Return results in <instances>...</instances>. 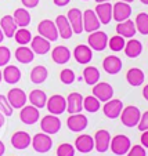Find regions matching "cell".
<instances>
[{
  "label": "cell",
  "instance_id": "1",
  "mask_svg": "<svg viewBox=\"0 0 148 156\" xmlns=\"http://www.w3.org/2000/svg\"><path fill=\"white\" fill-rule=\"evenodd\" d=\"M121 122L123 126L129 127V129H133V127H137L140 122V118H141V112L140 109L134 105H128V106H123L121 112Z\"/></svg>",
  "mask_w": 148,
  "mask_h": 156
},
{
  "label": "cell",
  "instance_id": "2",
  "mask_svg": "<svg viewBox=\"0 0 148 156\" xmlns=\"http://www.w3.org/2000/svg\"><path fill=\"white\" fill-rule=\"evenodd\" d=\"M132 147L130 138L125 134H116L115 137L111 138V144H110V149L112 151L114 155L116 156H123L129 152Z\"/></svg>",
  "mask_w": 148,
  "mask_h": 156
},
{
  "label": "cell",
  "instance_id": "3",
  "mask_svg": "<svg viewBox=\"0 0 148 156\" xmlns=\"http://www.w3.org/2000/svg\"><path fill=\"white\" fill-rule=\"evenodd\" d=\"M32 148L35 149V152L38 153H47L49 151L53 148V140L49 134L46 133H38L35 134V137H32V142H31Z\"/></svg>",
  "mask_w": 148,
  "mask_h": 156
},
{
  "label": "cell",
  "instance_id": "4",
  "mask_svg": "<svg viewBox=\"0 0 148 156\" xmlns=\"http://www.w3.org/2000/svg\"><path fill=\"white\" fill-rule=\"evenodd\" d=\"M38 33L40 36H43L45 39H47L49 41H57L60 37L58 30H57V27H56V22L51 20L40 21L38 25Z\"/></svg>",
  "mask_w": 148,
  "mask_h": 156
},
{
  "label": "cell",
  "instance_id": "5",
  "mask_svg": "<svg viewBox=\"0 0 148 156\" xmlns=\"http://www.w3.org/2000/svg\"><path fill=\"white\" fill-rule=\"evenodd\" d=\"M46 108L51 115L60 116L64 112H67V98L62 97L61 94H54L50 98H47Z\"/></svg>",
  "mask_w": 148,
  "mask_h": 156
},
{
  "label": "cell",
  "instance_id": "6",
  "mask_svg": "<svg viewBox=\"0 0 148 156\" xmlns=\"http://www.w3.org/2000/svg\"><path fill=\"white\" fill-rule=\"evenodd\" d=\"M87 43H89V47L93 51H104L108 46V35L98 29L96 32L90 33L89 37H87Z\"/></svg>",
  "mask_w": 148,
  "mask_h": 156
},
{
  "label": "cell",
  "instance_id": "7",
  "mask_svg": "<svg viewBox=\"0 0 148 156\" xmlns=\"http://www.w3.org/2000/svg\"><path fill=\"white\" fill-rule=\"evenodd\" d=\"M111 138H112V137H111L108 130H105V129L97 130L94 137H93V140H94V149L100 153L107 152V151L110 149Z\"/></svg>",
  "mask_w": 148,
  "mask_h": 156
},
{
  "label": "cell",
  "instance_id": "8",
  "mask_svg": "<svg viewBox=\"0 0 148 156\" xmlns=\"http://www.w3.org/2000/svg\"><path fill=\"white\" fill-rule=\"evenodd\" d=\"M93 95L100 102H107L114 97V87L107 82H98L93 86Z\"/></svg>",
  "mask_w": 148,
  "mask_h": 156
},
{
  "label": "cell",
  "instance_id": "9",
  "mask_svg": "<svg viewBox=\"0 0 148 156\" xmlns=\"http://www.w3.org/2000/svg\"><path fill=\"white\" fill-rule=\"evenodd\" d=\"M67 126L72 133H82L83 130H86L89 126V120L87 116L83 113H72L69 118L67 119Z\"/></svg>",
  "mask_w": 148,
  "mask_h": 156
},
{
  "label": "cell",
  "instance_id": "10",
  "mask_svg": "<svg viewBox=\"0 0 148 156\" xmlns=\"http://www.w3.org/2000/svg\"><path fill=\"white\" fill-rule=\"evenodd\" d=\"M7 100H9L10 105L13 106V109H21L22 106L27 105L28 102V95L27 93L22 90V88H11L9 93H7Z\"/></svg>",
  "mask_w": 148,
  "mask_h": 156
},
{
  "label": "cell",
  "instance_id": "11",
  "mask_svg": "<svg viewBox=\"0 0 148 156\" xmlns=\"http://www.w3.org/2000/svg\"><path fill=\"white\" fill-rule=\"evenodd\" d=\"M40 129H42V131L49 134V136L57 134L61 130V120L56 115H51V113L50 115H46L40 120Z\"/></svg>",
  "mask_w": 148,
  "mask_h": 156
},
{
  "label": "cell",
  "instance_id": "12",
  "mask_svg": "<svg viewBox=\"0 0 148 156\" xmlns=\"http://www.w3.org/2000/svg\"><path fill=\"white\" fill-rule=\"evenodd\" d=\"M123 109V102L118 98H111L110 101L104 102V106H103V112H104V116L108 119H118L121 116V112Z\"/></svg>",
  "mask_w": 148,
  "mask_h": 156
},
{
  "label": "cell",
  "instance_id": "13",
  "mask_svg": "<svg viewBox=\"0 0 148 156\" xmlns=\"http://www.w3.org/2000/svg\"><path fill=\"white\" fill-rule=\"evenodd\" d=\"M133 12L130 3H125V2H116L112 4V20L116 22H122L125 20H129Z\"/></svg>",
  "mask_w": 148,
  "mask_h": 156
},
{
  "label": "cell",
  "instance_id": "14",
  "mask_svg": "<svg viewBox=\"0 0 148 156\" xmlns=\"http://www.w3.org/2000/svg\"><path fill=\"white\" fill-rule=\"evenodd\" d=\"M20 119L21 122L24 124H35L39 122L40 119V112L39 109L33 105H25L21 108V112H20Z\"/></svg>",
  "mask_w": 148,
  "mask_h": 156
},
{
  "label": "cell",
  "instance_id": "15",
  "mask_svg": "<svg viewBox=\"0 0 148 156\" xmlns=\"http://www.w3.org/2000/svg\"><path fill=\"white\" fill-rule=\"evenodd\" d=\"M101 27V22L98 20V17L96 15L94 10H86L83 12V30L87 33H92L98 30Z\"/></svg>",
  "mask_w": 148,
  "mask_h": 156
},
{
  "label": "cell",
  "instance_id": "16",
  "mask_svg": "<svg viewBox=\"0 0 148 156\" xmlns=\"http://www.w3.org/2000/svg\"><path fill=\"white\" fill-rule=\"evenodd\" d=\"M67 18H68L69 24H71L72 32H74L75 35H80V33L83 32V12L80 11L79 9L74 7V9H71L68 11Z\"/></svg>",
  "mask_w": 148,
  "mask_h": 156
},
{
  "label": "cell",
  "instance_id": "17",
  "mask_svg": "<svg viewBox=\"0 0 148 156\" xmlns=\"http://www.w3.org/2000/svg\"><path fill=\"white\" fill-rule=\"evenodd\" d=\"M96 15L98 17L101 25H108L112 21V4L110 2H105V3H97L94 9Z\"/></svg>",
  "mask_w": 148,
  "mask_h": 156
},
{
  "label": "cell",
  "instance_id": "18",
  "mask_svg": "<svg viewBox=\"0 0 148 156\" xmlns=\"http://www.w3.org/2000/svg\"><path fill=\"white\" fill-rule=\"evenodd\" d=\"M51 41H49L47 39H45L43 36L38 35L35 36V37H32V40H31V48H32V51L35 54H38V55H46V54L50 51L51 48Z\"/></svg>",
  "mask_w": 148,
  "mask_h": 156
},
{
  "label": "cell",
  "instance_id": "19",
  "mask_svg": "<svg viewBox=\"0 0 148 156\" xmlns=\"http://www.w3.org/2000/svg\"><path fill=\"white\" fill-rule=\"evenodd\" d=\"M74 58L78 64L87 65L93 59V50L86 44H79L74 50Z\"/></svg>",
  "mask_w": 148,
  "mask_h": 156
},
{
  "label": "cell",
  "instance_id": "20",
  "mask_svg": "<svg viewBox=\"0 0 148 156\" xmlns=\"http://www.w3.org/2000/svg\"><path fill=\"white\" fill-rule=\"evenodd\" d=\"M31 142H32V137H31L27 131H22V130L15 131L11 137L13 148H15V149H18V151L27 149V148L31 145Z\"/></svg>",
  "mask_w": 148,
  "mask_h": 156
},
{
  "label": "cell",
  "instance_id": "21",
  "mask_svg": "<svg viewBox=\"0 0 148 156\" xmlns=\"http://www.w3.org/2000/svg\"><path fill=\"white\" fill-rule=\"evenodd\" d=\"M83 111V95L80 93H71L67 98V112L69 115L72 113H79Z\"/></svg>",
  "mask_w": 148,
  "mask_h": 156
},
{
  "label": "cell",
  "instance_id": "22",
  "mask_svg": "<svg viewBox=\"0 0 148 156\" xmlns=\"http://www.w3.org/2000/svg\"><path fill=\"white\" fill-rule=\"evenodd\" d=\"M72 57V53L67 46H57L51 50V59L56 62L57 65H65L69 62Z\"/></svg>",
  "mask_w": 148,
  "mask_h": 156
},
{
  "label": "cell",
  "instance_id": "23",
  "mask_svg": "<svg viewBox=\"0 0 148 156\" xmlns=\"http://www.w3.org/2000/svg\"><path fill=\"white\" fill-rule=\"evenodd\" d=\"M75 149L79 151L80 153H90L94 149V140L89 134H80L75 140Z\"/></svg>",
  "mask_w": 148,
  "mask_h": 156
},
{
  "label": "cell",
  "instance_id": "24",
  "mask_svg": "<svg viewBox=\"0 0 148 156\" xmlns=\"http://www.w3.org/2000/svg\"><path fill=\"white\" fill-rule=\"evenodd\" d=\"M122 66H123V62L116 55H108V57H105L103 61V68L108 75L119 73V72L122 71Z\"/></svg>",
  "mask_w": 148,
  "mask_h": 156
},
{
  "label": "cell",
  "instance_id": "25",
  "mask_svg": "<svg viewBox=\"0 0 148 156\" xmlns=\"http://www.w3.org/2000/svg\"><path fill=\"white\" fill-rule=\"evenodd\" d=\"M56 27H57V30H58V35L60 37L65 39V40H68V39L72 37V35H74V32H72V28H71V24H69L68 18H67V15H58V17L56 18Z\"/></svg>",
  "mask_w": 148,
  "mask_h": 156
},
{
  "label": "cell",
  "instance_id": "26",
  "mask_svg": "<svg viewBox=\"0 0 148 156\" xmlns=\"http://www.w3.org/2000/svg\"><path fill=\"white\" fill-rule=\"evenodd\" d=\"M136 33H137L136 25H134V21L132 20H125L122 22H118V25H116V35H121L125 39L134 37Z\"/></svg>",
  "mask_w": 148,
  "mask_h": 156
},
{
  "label": "cell",
  "instance_id": "27",
  "mask_svg": "<svg viewBox=\"0 0 148 156\" xmlns=\"http://www.w3.org/2000/svg\"><path fill=\"white\" fill-rule=\"evenodd\" d=\"M2 73H3V80L9 84H17L22 77L20 68L15 66V65H6Z\"/></svg>",
  "mask_w": 148,
  "mask_h": 156
},
{
  "label": "cell",
  "instance_id": "28",
  "mask_svg": "<svg viewBox=\"0 0 148 156\" xmlns=\"http://www.w3.org/2000/svg\"><path fill=\"white\" fill-rule=\"evenodd\" d=\"M14 55H15V59H17L20 64H24V65L31 64V62L35 59V53H33L32 48L28 47V46H20V47H17Z\"/></svg>",
  "mask_w": 148,
  "mask_h": 156
},
{
  "label": "cell",
  "instance_id": "29",
  "mask_svg": "<svg viewBox=\"0 0 148 156\" xmlns=\"http://www.w3.org/2000/svg\"><path fill=\"white\" fill-rule=\"evenodd\" d=\"M123 51H125V54H126V57H129V58H137V57L143 53L141 41L134 39V37L129 39L128 43L125 44Z\"/></svg>",
  "mask_w": 148,
  "mask_h": 156
},
{
  "label": "cell",
  "instance_id": "30",
  "mask_svg": "<svg viewBox=\"0 0 148 156\" xmlns=\"http://www.w3.org/2000/svg\"><path fill=\"white\" fill-rule=\"evenodd\" d=\"M0 28L3 30L4 36H6V37H10V39L14 37L15 30L18 29L13 15H4V17H2V20H0Z\"/></svg>",
  "mask_w": 148,
  "mask_h": 156
},
{
  "label": "cell",
  "instance_id": "31",
  "mask_svg": "<svg viewBox=\"0 0 148 156\" xmlns=\"http://www.w3.org/2000/svg\"><path fill=\"white\" fill-rule=\"evenodd\" d=\"M47 95L43 90H32L28 95V101L31 102V105L36 106L38 109L45 108L46 104H47Z\"/></svg>",
  "mask_w": 148,
  "mask_h": 156
},
{
  "label": "cell",
  "instance_id": "32",
  "mask_svg": "<svg viewBox=\"0 0 148 156\" xmlns=\"http://www.w3.org/2000/svg\"><path fill=\"white\" fill-rule=\"evenodd\" d=\"M126 80H128V83L132 87H139V86H141L144 83L145 75L140 68H130L128 71V73H126Z\"/></svg>",
  "mask_w": 148,
  "mask_h": 156
},
{
  "label": "cell",
  "instance_id": "33",
  "mask_svg": "<svg viewBox=\"0 0 148 156\" xmlns=\"http://www.w3.org/2000/svg\"><path fill=\"white\" fill-rule=\"evenodd\" d=\"M13 18H14L18 28H27L31 24V20H32L31 18V12L25 7H21V9L15 10L14 14H13Z\"/></svg>",
  "mask_w": 148,
  "mask_h": 156
},
{
  "label": "cell",
  "instance_id": "34",
  "mask_svg": "<svg viewBox=\"0 0 148 156\" xmlns=\"http://www.w3.org/2000/svg\"><path fill=\"white\" fill-rule=\"evenodd\" d=\"M31 82L35 83V84H42V83H45L46 79L49 77V71L46 66L43 65H38L35 68L31 71Z\"/></svg>",
  "mask_w": 148,
  "mask_h": 156
},
{
  "label": "cell",
  "instance_id": "35",
  "mask_svg": "<svg viewBox=\"0 0 148 156\" xmlns=\"http://www.w3.org/2000/svg\"><path fill=\"white\" fill-rule=\"evenodd\" d=\"M83 79H85L86 84L94 86L96 83L100 82V71L96 66H86L83 69Z\"/></svg>",
  "mask_w": 148,
  "mask_h": 156
},
{
  "label": "cell",
  "instance_id": "36",
  "mask_svg": "<svg viewBox=\"0 0 148 156\" xmlns=\"http://www.w3.org/2000/svg\"><path fill=\"white\" fill-rule=\"evenodd\" d=\"M101 108V102L94 97V95H87L83 98V109L89 113L98 112Z\"/></svg>",
  "mask_w": 148,
  "mask_h": 156
},
{
  "label": "cell",
  "instance_id": "37",
  "mask_svg": "<svg viewBox=\"0 0 148 156\" xmlns=\"http://www.w3.org/2000/svg\"><path fill=\"white\" fill-rule=\"evenodd\" d=\"M136 29L140 35H148V14L147 12H139L134 20Z\"/></svg>",
  "mask_w": 148,
  "mask_h": 156
},
{
  "label": "cell",
  "instance_id": "38",
  "mask_svg": "<svg viewBox=\"0 0 148 156\" xmlns=\"http://www.w3.org/2000/svg\"><path fill=\"white\" fill-rule=\"evenodd\" d=\"M32 37H33L32 33H31L27 28H18L14 33V39L20 46H27V44H29Z\"/></svg>",
  "mask_w": 148,
  "mask_h": 156
},
{
  "label": "cell",
  "instance_id": "39",
  "mask_svg": "<svg viewBox=\"0 0 148 156\" xmlns=\"http://www.w3.org/2000/svg\"><path fill=\"white\" fill-rule=\"evenodd\" d=\"M125 44H126V39L122 37L121 35H115L111 39H108V47H110L112 51H115V53L123 51Z\"/></svg>",
  "mask_w": 148,
  "mask_h": 156
},
{
  "label": "cell",
  "instance_id": "40",
  "mask_svg": "<svg viewBox=\"0 0 148 156\" xmlns=\"http://www.w3.org/2000/svg\"><path fill=\"white\" fill-rule=\"evenodd\" d=\"M13 111H14V109L10 105L7 97L3 94H0V112L3 113L6 118H10V116H13Z\"/></svg>",
  "mask_w": 148,
  "mask_h": 156
},
{
  "label": "cell",
  "instance_id": "41",
  "mask_svg": "<svg viewBox=\"0 0 148 156\" xmlns=\"http://www.w3.org/2000/svg\"><path fill=\"white\" fill-rule=\"evenodd\" d=\"M75 152H76L75 147L68 142L58 145L57 148V156H75Z\"/></svg>",
  "mask_w": 148,
  "mask_h": 156
},
{
  "label": "cell",
  "instance_id": "42",
  "mask_svg": "<svg viewBox=\"0 0 148 156\" xmlns=\"http://www.w3.org/2000/svg\"><path fill=\"white\" fill-rule=\"evenodd\" d=\"M60 80H61L64 84H72V83L76 80V76H75V72L69 68L62 69L61 73H60Z\"/></svg>",
  "mask_w": 148,
  "mask_h": 156
},
{
  "label": "cell",
  "instance_id": "43",
  "mask_svg": "<svg viewBox=\"0 0 148 156\" xmlns=\"http://www.w3.org/2000/svg\"><path fill=\"white\" fill-rule=\"evenodd\" d=\"M10 59H11V51L6 46H0V68L9 65Z\"/></svg>",
  "mask_w": 148,
  "mask_h": 156
},
{
  "label": "cell",
  "instance_id": "44",
  "mask_svg": "<svg viewBox=\"0 0 148 156\" xmlns=\"http://www.w3.org/2000/svg\"><path fill=\"white\" fill-rule=\"evenodd\" d=\"M128 156H147V151L143 145H133L130 147L129 152L126 153Z\"/></svg>",
  "mask_w": 148,
  "mask_h": 156
},
{
  "label": "cell",
  "instance_id": "45",
  "mask_svg": "<svg viewBox=\"0 0 148 156\" xmlns=\"http://www.w3.org/2000/svg\"><path fill=\"white\" fill-rule=\"evenodd\" d=\"M137 127H139L140 131H145V130H148V111L141 115V118H140V122H139V124H137Z\"/></svg>",
  "mask_w": 148,
  "mask_h": 156
},
{
  "label": "cell",
  "instance_id": "46",
  "mask_svg": "<svg viewBox=\"0 0 148 156\" xmlns=\"http://www.w3.org/2000/svg\"><path fill=\"white\" fill-rule=\"evenodd\" d=\"M39 2L40 0H21V3L24 4L25 9H35V7H38Z\"/></svg>",
  "mask_w": 148,
  "mask_h": 156
},
{
  "label": "cell",
  "instance_id": "47",
  "mask_svg": "<svg viewBox=\"0 0 148 156\" xmlns=\"http://www.w3.org/2000/svg\"><path fill=\"white\" fill-rule=\"evenodd\" d=\"M140 142H141V145L145 148V149H148V130H145V131H141Z\"/></svg>",
  "mask_w": 148,
  "mask_h": 156
},
{
  "label": "cell",
  "instance_id": "48",
  "mask_svg": "<svg viewBox=\"0 0 148 156\" xmlns=\"http://www.w3.org/2000/svg\"><path fill=\"white\" fill-rule=\"evenodd\" d=\"M53 2H54V4H56V6H58V7H65L67 4L71 2V0H53Z\"/></svg>",
  "mask_w": 148,
  "mask_h": 156
},
{
  "label": "cell",
  "instance_id": "49",
  "mask_svg": "<svg viewBox=\"0 0 148 156\" xmlns=\"http://www.w3.org/2000/svg\"><path fill=\"white\" fill-rule=\"evenodd\" d=\"M143 97L145 101H148V84L144 86V88H143Z\"/></svg>",
  "mask_w": 148,
  "mask_h": 156
},
{
  "label": "cell",
  "instance_id": "50",
  "mask_svg": "<svg viewBox=\"0 0 148 156\" xmlns=\"http://www.w3.org/2000/svg\"><path fill=\"white\" fill-rule=\"evenodd\" d=\"M4 152H6V145L3 141H0V156H3Z\"/></svg>",
  "mask_w": 148,
  "mask_h": 156
},
{
  "label": "cell",
  "instance_id": "51",
  "mask_svg": "<svg viewBox=\"0 0 148 156\" xmlns=\"http://www.w3.org/2000/svg\"><path fill=\"white\" fill-rule=\"evenodd\" d=\"M4 123H6V116H4L3 113L0 112V129L4 126Z\"/></svg>",
  "mask_w": 148,
  "mask_h": 156
},
{
  "label": "cell",
  "instance_id": "52",
  "mask_svg": "<svg viewBox=\"0 0 148 156\" xmlns=\"http://www.w3.org/2000/svg\"><path fill=\"white\" fill-rule=\"evenodd\" d=\"M4 37H6V36H4V33H3V30H2V28H0V44L3 43V40H4Z\"/></svg>",
  "mask_w": 148,
  "mask_h": 156
},
{
  "label": "cell",
  "instance_id": "53",
  "mask_svg": "<svg viewBox=\"0 0 148 156\" xmlns=\"http://www.w3.org/2000/svg\"><path fill=\"white\" fill-rule=\"evenodd\" d=\"M96 3H105V2H111V0H94Z\"/></svg>",
  "mask_w": 148,
  "mask_h": 156
},
{
  "label": "cell",
  "instance_id": "54",
  "mask_svg": "<svg viewBox=\"0 0 148 156\" xmlns=\"http://www.w3.org/2000/svg\"><path fill=\"white\" fill-rule=\"evenodd\" d=\"M143 4H145V6H148V0H140Z\"/></svg>",
  "mask_w": 148,
  "mask_h": 156
},
{
  "label": "cell",
  "instance_id": "55",
  "mask_svg": "<svg viewBox=\"0 0 148 156\" xmlns=\"http://www.w3.org/2000/svg\"><path fill=\"white\" fill-rule=\"evenodd\" d=\"M121 2H125V3H132V2H134V0H121Z\"/></svg>",
  "mask_w": 148,
  "mask_h": 156
},
{
  "label": "cell",
  "instance_id": "56",
  "mask_svg": "<svg viewBox=\"0 0 148 156\" xmlns=\"http://www.w3.org/2000/svg\"><path fill=\"white\" fill-rule=\"evenodd\" d=\"M2 80H3V73H2V69H0V83H2Z\"/></svg>",
  "mask_w": 148,
  "mask_h": 156
},
{
  "label": "cell",
  "instance_id": "57",
  "mask_svg": "<svg viewBox=\"0 0 148 156\" xmlns=\"http://www.w3.org/2000/svg\"><path fill=\"white\" fill-rule=\"evenodd\" d=\"M83 2H90V0H83Z\"/></svg>",
  "mask_w": 148,
  "mask_h": 156
}]
</instances>
